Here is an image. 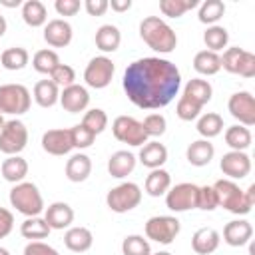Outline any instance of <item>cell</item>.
Masks as SVG:
<instances>
[{"label":"cell","instance_id":"obj_1","mask_svg":"<svg viewBox=\"0 0 255 255\" xmlns=\"http://www.w3.org/2000/svg\"><path fill=\"white\" fill-rule=\"evenodd\" d=\"M122 86L133 106L141 110H157L177 96L181 74L173 62L149 56L131 62L126 68Z\"/></svg>","mask_w":255,"mask_h":255},{"label":"cell","instance_id":"obj_2","mask_svg":"<svg viewBox=\"0 0 255 255\" xmlns=\"http://www.w3.org/2000/svg\"><path fill=\"white\" fill-rule=\"evenodd\" d=\"M211 187H213L215 197H217V207H223L229 213L247 215L255 203V183H251L243 191L231 179H217Z\"/></svg>","mask_w":255,"mask_h":255},{"label":"cell","instance_id":"obj_3","mask_svg":"<svg viewBox=\"0 0 255 255\" xmlns=\"http://www.w3.org/2000/svg\"><path fill=\"white\" fill-rule=\"evenodd\" d=\"M139 36L141 40L159 54H169L177 46V36L173 28L163 22L159 16H147L139 22Z\"/></svg>","mask_w":255,"mask_h":255},{"label":"cell","instance_id":"obj_4","mask_svg":"<svg viewBox=\"0 0 255 255\" xmlns=\"http://www.w3.org/2000/svg\"><path fill=\"white\" fill-rule=\"evenodd\" d=\"M10 203L26 217H38L44 209V199L32 181H20L10 189Z\"/></svg>","mask_w":255,"mask_h":255},{"label":"cell","instance_id":"obj_5","mask_svg":"<svg viewBox=\"0 0 255 255\" xmlns=\"http://www.w3.org/2000/svg\"><path fill=\"white\" fill-rule=\"evenodd\" d=\"M32 98L30 90L22 84H4L0 86V114L20 116L30 110Z\"/></svg>","mask_w":255,"mask_h":255},{"label":"cell","instance_id":"obj_6","mask_svg":"<svg viewBox=\"0 0 255 255\" xmlns=\"http://www.w3.org/2000/svg\"><path fill=\"white\" fill-rule=\"evenodd\" d=\"M141 201V189L133 181H124L116 187H112L106 195V203L114 213H126L137 207Z\"/></svg>","mask_w":255,"mask_h":255},{"label":"cell","instance_id":"obj_7","mask_svg":"<svg viewBox=\"0 0 255 255\" xmlns=\"http://www.w3.org/2000/svg\"><path fill=\"white\" fill-rule=\"evenodd\" d=\"M112 131H114V137L118 141L133 145V147H139V145L147 143V139H149L141 122H137L131 116H118L112 124Z\"/></svg>","mask_w":255,"mask_h":255},{"label":"cell","instance_id":"obj_8","mask_svg":"<svg viewBox=\"0 0 255 255\" xmlns=\"http://www.w3.org/2000/svg\"><path fill=\"white\" fill-rule=\"evenodd\" d=\"M179 229L181 225L177 217L171 215H155L145 221V237L161 245H169L179 235Z\"/></svg>","mask_w":255,"mask_h":255},{"label":"cell","instance_id":"obj_9","mask_svg":"<svg viewBox=\"0 0 255 255\" xmlns=\"http://www.w3.org/2000/svg\"><path fill=\"white\" fill-rule=\"evenodd\" d=\"M28 143V129L20 120H8L0 129V151L6 155H18Z\"/></svg>","mask_w":255,"mask_h":255},{"label":"cell","instance_id":"obj_10","mask_svg":"<svg viewBox=\"0 0 255 255\" xmlns=\"http://www.w3.org/2000/svg\"><path fill=\"white\" fill-rule=\"evenodd\" d=\"M114 72H116V66L114 62L108 58V56H96L90 60V64L86 66L84 70V80L90 88H96V90H102L106 86H110L112 78H114Z\"/></svg>","mask_w":255,"mask_h":255},{"label":"cell","instance_id":"obj_11","mask_svg":"<svg viewBox=\"0 0 255 255\" xmlns=\"http://www.w3.org/2000/svg\"><path fill=\"white\" fill-rule=\"evenodd\" d=\"M197 191H199V187L195 183H177V185L169 187L165 193L167 209H171L175 213L195 209L197 207Z\"/></svg>","mask_w":255,"mask_h":255},{"label":"cell","instance_id":"obj_12","mask_svg":"<svg viewBox=\"0 0 255 255\" xmlns=\"http://www.w3.org/2000/svg\"><path fill=\"white\" fill-rule=\"evenodd\" d=\"M227 110L235 120H239L241 126L247 128L255 124V98L251 96V92L233 94L227 102Z\"/></svg>","mask_w":255,"mask_h":255},{"label":"cell","instance_id":"obj_13","mask_svg":"<svg viewBox=\"0 0 255 255\" xmlns=\"http://www.w3.org/2000/svg\"><path fill=\"white\" fill-rule=\"evenodd\" d=\"M219 167L229 179H243L251 171V157L245 151H227L223 153Z\"/></svg>","mask_w":255,"mask_h":255},{"label":"cell","instance_id":"obj_14","mask_svg":"<svg viewBox=\"0 0 255 255\" xmlns=\"http://www.w3.org/2000/svg\"><path fill=\"white\" fill-rule=\"evenodd\" d=\"M72 135L70 129L60 128V129H48L42 135V149L50 155H66L72 151Z\"/></svg>","mask_w":255,"mask_h":255},{"label":"cell","instance_id":"obj_15","mask_svg":"<svg viewBox=\"0 0 255 255\" xmlns=\"http://www.w3.org/2000/svg\"><path fill=\"white\" fill-rule=\"evenodd\" d=\"M60 104L66 112L70 114H78V112H84L90 104V94L84 86L80 84H72L68 88H64L60 92Z\"/></svg>","mask_w":255,"mask_h":255},{"label":"cell","instance_id":"obj_16","mask_svg":"<svg viewBox=\"0 0 255 255\" xmlns=\"http://www.w3.org/2000/svg\"><path fill=\"white\" fill-rule=\"evenodd\" d=\"M253 237V227L245 219H233L223 227V241L231 247L247 245Z\"/></svg>","mask_w":255,"mask_h":255},{"label":"cell","instance_id":"obj_17","mask_svg":"<svg viewBox=\"0 0 255 255\" xmlns=\"http://www.w3.org/2000/svg\"><path fill=\"white\" fill-rule=\"evenodd\" d=\"M72 26L62 20V18H56V20H50L44 28V40L52 46V48H64L72 42Z\"/></svg>","mask_w":255,"mask_h":255},{"label":"cell","instance_id":"obj_18","mask_svg":"<svg viewBox=\"0 0 255 255\" xmlns=\"http://www.w3.org/2000/svg\"><path fill=\"white\" fill-rule=\"evenodd\" d=\"M44 219L50 225V229H66L74 221V209L64 201H56L46 207Z\"/></svg>","mask_w":255,"mask_h":255},{"label":"cell","instance_id":"obj_19","mask_svg":"<svg viewBox=\"0 0 255 255\" xmlns=\"http://www.w3.org/2000/svg\"><path fill=\"white\" fill-rule=\"evenodd\" d=\"M137 159L141 161V165L149 169H159L167 161V147L159 141H147L141 145Z\"/></svg>","mask_w":255,"mask_h":255},{"label":"cell","instance_id":"obj_20","mask_svg":"<svg viewBox=\"0 0 255 255\" xmlns=\"http://www.w3.org/2000/svg\"><path fill=\"white\" fill-rule=\"evenodd\" d=\"M221 235L213 227H201L191 237V247L197 255H209L219 247Z\"/></svg>","mask_w":255,"mask_h":255},{"label":"cell","instance_id":"obj_21","mask_svg":"<svg viewBox=\"0 0 255 255\" xmlns=\"http://www.w3.org/2000/svg\"><path fill=\"white\" fill-rule=\"evenodd\" d=\"M135 161L137 159H135L133 153H129L128 149H120V151H116V153L110 155V159H108V171H110L112 177L122 179V177L129 175L133 171Z\"/></svg>","mask_w":255,"mask_h":255},{"label":"cell","instance_id":"obj_22","mask_svg":"<svg viewBox=\"0 0 255 255\" xmlns=\"http://www.w3.org/2000/svg\"><path fill=\"white\" fill-rule=\"evenodd\" d=\"M215 155V147L209 139H197V141H191L187 145V151H185V157L191 165L195 167H203L207 165Z\"/></svg>","mask_w":255,"mask_h":255},{"label":"cell","instance_id":"obj_23","mask_svg":"<svg viewBox=\"0 0 255 255\" xmlns=\"http://www.w3.org/2000/svg\"><path fill=\"white\" fill-rule=\"evenodd\" d=\"M92 173V159L86 153H74L66 163V177L74 183L86 181Z\"/></svg>","mask_w":255,"mask_h":255},{"label":"cell","instance_id":"obj_24","mask_svg":"<svg viewBox=\"0 0 255 255\" xmlns=\"http://www.w3.org/2000/svg\"><path fill=\"white\" fill-rule=\"evenodd\" d=\"M183 96H185L187 100H191L193 104H197V106L203 108V106L211 100V96H213V88H211V84H209L207 80L193 78V80H189V82L185 84V88H183Z\"/></svg>","mask_w":255,"mask_h":255},{"label":"cell","instance_id":"obj_25","mask_svg":"<svg viewBox=\"0 0 255 255\" xmlns=\"http://www.w3.org/2000/svg\"><path fill=\"white\" fill-rule=\"evenodd\" d=\"M64 243H66V247H68L70 251H74V253H84V251H88V249L92 247L94 235H92V231L86 229V227H70V229L66 231V235H64Z\"/></svg>","mask_w":255,"mask_h":255},{"label":"cell","instance_id":"obj_26","mask_svg":"<svg viewBox=\"0 0 255 255\" xmlns=\"http://www.w3.org/2000/svg\"><path fill=\"white\" fill-rule=\"evenodd\" d=\"M2 177L10 183H20L28 175V161L20 155H8L2 161Z\"/></svg>","mask_w":255,"mask_h":255},{"label":"cell","instance_id":"obj_27","mask_svg":"<svg viewBox=\"0 0 255 255\" xmlns=\"http://www.w3.org/2000/svg\"><path fill=\"white\" fill-rule=\"evenodd\" d=\"M122 42V34L118 30V26L114 24H104L98 28L96 32V46L102 52H116L120 48Z\"/></svg>","mask_w":255,"mask_h":255},{"label":"cell","instance_id":"obj_28","mask_svg":"<svg viewBox=\"0 0 255 255\" xmlns=\"http://www.w3.org/2000/svg\"><path fill=\"white\" fill-rule=\"evenodd\" d=\"M34 100L40 108H52L60 102V88L52 80H40L34 86Z\"/></svg>","mask_w":255,"mask_h":255},{"label":"cell","instance_id":"obj_29","mask_svg":"<svg viewBox=\"0 0 255 255\" xmlns=\"http://www.w3.org/2000/svg\"><path fill=\"white\" fill-rule=\"evenodd\" d=\"M171 187V175L165 169H151L149 175L145 177V193L151 197H159L163 193H167V189Z\"/></svg>","mask_w":255,"mask_h":255},{"label":"cell","instance_id":"obj_30","mask_svg":"<svg viewBox=\"0 0 255 255\" xmlns=\"http://www.w3.org/2000/svg\"><path fill=\"white\" fill-rule=\"evenodd\" d=\"M22 20L32 26V28H40L46 24L48 20V12H46V6L40 2V0H26L22 4Z\"/></svg>","mask_w":255,"mask_h":255},{"label":"cell","instance_id":"obj_31","mask_svg":"<svg viewBox=\"0 0 255 255\" xmlns=\"http://www.w3.org/2000/svg\"><path fill=\"white\" fill-rule=\"evenodd\" d=\"M225 143L231 147V151H245L251 145V131L241 124L229 126L225 129Z\"/></svg>","mask_w":255,"mask_h":255},{"label":"cell","instance_id":"obj_32","mask_svg":"<svg viewBox=\"0 0 255 255\" xmlns=\"http://www.w3.org/2000/svg\"><path fill=\"white\" fill-rule=\"evenodd\" d=\"M193 68L197 74H203V76H213L221 70V60H219V54L215 52H209V50H201L195 54L193 58Z\"/></svg>","mask_w":255,"mask_h":255},{"label":"cell","instance_id":"obj_33","mask_svg":"<svg viewBox=\"0 0 255 255\" xmlns=\"http://www.w3.org/2000/svg\"><path fill=\"white\" fill-rule=\"evenodd\" d=\"M28 60H30V56H28L26 48H22V46L6 48V50L2 52V56H0V64H2L6 70H12V72L26 68Z\"/></svg>","mask_w":255,"mask_h":255},{"label":"cell","instance_id":"obj_34","mask_svg":"<svg viewBox=\"0 0 255 255\" xmlns=\"http://www.w3.org/2000/svg\"><path fill=\"white\" fill-rule=\"evenodd\" d=\"M197 131L199 135H203V139L215 137L223 131V118L215 112H207L197 120Z\"/></svg>","mask_w":255,"mask_h":255},{"label":"cell","instance_id":"obj_35","mask_svg":"<svg viewBox=\"0 0 255 255\" xmlns=\"http://www.w3.org/2000/svg\"><path fill=\"white\" fill-rule=\"evenodd\" d=\"M50 225L46 223L44 217H28L22 225H20V233L26 239H46L50 235Z\"/></svg>","mask_w":255,"mask_h":255},{"label":"cell","instance_id":"obj_36","mask_svg":"<svg viewBox=\"0 0 255 255\" xmlns=\"http://www.w3.org/2000/svg\"><path fill=\"white\" fill-rule=\"evenodd\" d=\"M203 42H205V46H207V50L209 52H219V50H223L225 46H227V42H229V32L223 28V26H217V24H213V26H209L205 32H203Z\"/></svg>","mask_w":255,"mask_h":255},{"label":"cell","instance_id":"obj_37","mask_svg":"<svg viewBox=\"0 0 255 255\" xmlns=\"http://www.w3.org/2000/svg\"><path fill=\"white\" fill-rule=\"evenodd\" d=\"M62 62H60V58H58V54L54 52V50H38L36 54H34V58H32V66H34V70L36 72H40V74H52L58 66H60Z\"/></svg>","mask_w":255,"mask_h":255},{"label":"cell","instance_id":"obj_38","mask_svg":"<svg viewBox=\"0 0 255 255\" xmlns=\"http://www.w3.org/2000/svg\"><path fill=\"white\" fill-rule=\"evenodd\" d=\"M223 14H225V4L221 0H205V2L199 4L197 18H199L201 24H211L213 26Z\"/></svg>","mask_w":255,"mask_h":255},{"label":"cell","instance_id":"obj_39","mask_svg":"<svg viewBox=\"0 0 255 255\" xmlns=\"http://www.w3.org/2000/svg\"><path fill=\"white\" fill-rule=\"evenodd\" d=\"M199 6L197 0H161L159 2V10L163 16H169V18H179L183 16L187 10Z\"/></svg>","mask_w":255,"mask_h":255},{"label":"cell","instance_id":"obj_40","mask_svg":"<svg viewBox=\"0 0 255 255\" xmlns=\"http://www.w3.org/2000/svg\"><path fill=\"white\" fill-rule=\"evenodd\" d=\"M122 253L124 255H151V247L143 235H128L122 241Z\"/></svg>","mask_w":255,"mask_h":255},{"label":"cell","instance_id":"obj_41","mask_svg":"<svg viewBox=\"0 0 255 255\" xmlns=\"http://www.w3.org/2000/svg\"><path fill=\"white\" fill-rule=\"evenodd\" d=\"M82 126H86L90 131H94L96 135L102 133L106 128H108V116L104 110L100 108H92L84 114V120H82Z\"/></svg>","mask_w":255,"mask_h":255},{"label":"cell","instance_id":"obj_42","mask_svg":"<svg viewBox=\"0 0 255 255\" xmlns=\"http://www.w3.org/2000/svg\"><path fill=\"white\" fill-rule=\"evenodd\" d=\"M70 135H72V145L78 147V149L90 147V145L94 143V139H96V133L90 131V129H88L86 126H82V124L70 128Z\"/></svg>","mask_w":255,"mask_h":255},{"label":"cell","instance_id":"obj_43","mask_svg":"<svg viewBox=\"0 0 255 255\" xmlns=\"http://www.w3.org/2000/svg\"><path fill=\"white\" fill-rule=\"evenodd\" d=\"M141 126L145 129L147 137H159V135L165 133L167 122H165V118L161 114H149V116H145V120L141 122Z\"/></svg>","mask_w":255,"mask_h":255},{"label":"cell","instance_id":"obj_44","mask_svg":"<svg viewBox=\"0 0 255 255\" xmlns=\"http://www.w3.org/2000/svg\"><path fill=\"white\" fill-rule=\"evenodd\" d=\"M243 52H245V50H243V48H239V46L227 48V50L223 52V56H219V60H221V68H223V70H227V72H231V74H237Z\"/></svg>","mask_w":255,"mask_h":255},{"label":"cell","instance_id":"obj_45","mask_svg":"<svg viewBox=\"0 0 255 255\" xmlns=\"http://www.w3.org/2000/svg\"><path fill=\"white\" fill-rule=\"evenodd\" d=\"M199 112H201V106L193 104V102H191V100H187L185 96H181V98L177 100L175 114H177V118H179V120H183V122H191V120H195V118L199 116Z\"/></svg>","mask_w":255,"mask_h":255},{"label":"cell","instance_id":"obj_46","mask_svg":"<svg viewBox=\"0 0 255 255\" xmlns=\"http://www.w3.org/2000/svg\"><path fill=\"white\" fill-rule=\"evenodd\" d=\"M50 78H52V82L60 88H68V86H72L74 84V80H76V72H74V68L72 66H68V64H60L52 74H50Z\"/></svg>","mask_w":255,"mask_h":255},{"label":"cell","instance_id":"obj_47","mask_svg":"<svg viewBox=\"0 0 255 255\" xmlns=\"http://www.w3.org/2000/svg\"><path fill=\"white\" fill-rule=\"evenodd\" d=\"M215 207H217V197H215L213 187H211V185L199 187V191H197V209L213 211Z\"/></svg>","mask_w":255,"mask_h":255},{"label":"cell","instance_id":"obj_48","mask_svg":"<svg viewBox=\"0 0 255 255\" xmlns=\"http://www.w3.org/2000/svg\"><path fill=\"white\" fill-rule=\"evenodd\" d=\"M54 8L60 16H76L80 12L82 4H80V0H56Z\"/></svg>","mask_w":255,"mask_h":255},{"label":"cell","instance_id":"obj_49","mask_svg":"<svg viewBox=\"0 0 255 255\" xmlns=\"http://www.w3.org/2000/svg\"><path fill=\"white\" fill-rule=\"evenodd\" d=\"M237 74L243 76V78H253V76H255V54H251V52H247V50L243 52Z\"/></svg>","mask_w":255,"mask_h":255},{"label":"cell","instance_id":"obj_50","mask_svg":"<svg viewBox=\"0 0 255 255\" xmlns=\"http://www.w3.org/2000/svg\"><path fill=\"white\" fill-rule=\"evenodd\" d=\"M24 255H60L52 245L42 243V241H30L24 247Z\"/></svg>","mask_w":255,"mask_h":255},{"label":"cell","instance_id":"obj_51","mask_svg":"<svg viewBox=\"0 0 255 255\" xmlns=\"http://www.w3.org/2000/svg\"><path fill=\"white\" fill-rule=\"evenodd\" d=\"M12 229H14V215H12V211L6 209V207H0V239L8 237Z\"/></svg>","mask_w":255,"mask_h":255},{"label":"cell","instance_id":"obj_52","mask_svg":"<svg viewBox=\"0 0 255 255\" xmlns=\"http://www.w3.org/2000/svg\"><path fill=\"white\" fill-rule=\"evenodd\" d=\"M84 8H86V12L90 16H104L106 10L110 8V2L108 0H86Z\"/></svg>","mask_w":255,"mask_h":255},{"label":"cell","instance_id":"obj_53","mask_svg":"<svg viewBox=\"0 0 255 255\" xmlns=\"http://www.w3.org/2000/svg\"><path fill=\"white\" fill-rule=\"evenodd\" d=\"M112 10L116 12H128L131 8V0H112Z\"/></svg>","mask_w":255,"mask_h":255},{"label":"cell","instance_id":"obj_54","mask_svg":"<svg viewBox=\"0 0 255 255\" xmlns=\"http://www.w3.org/2000/svg\"><path fill=\"white\" fill-rule=\"evenodd\" d=\"M0 4L6 8H18V6H22V0H0Z\"/></svg>","mask_w":255,"mask_h":255},{"label":"cell","instance_id":"obj_55","mask_svg":"<svg viewBox=\"0 0 255 255\" xmlns=\"http://www.w3.org/2000/svg\"><path fill=\"white\" fill-rule=\"evenodd\" d=\"M6 28H8V24H6V18L0 14V38L4 36V32H6Z\"/></svg>","mask_w":255,"mask_h":255},{"label":"cell","instance_id":"obj_56","mask_svg":"<svg viewBox=\"0 0 255 255\" xmlns=\"http://www.w3.org/2000/svg\"><path fill=\"white\" fill-rule=\"evenodd\" d=\"M4 124H6V122H4V116H2V114H0V129H2V128H4Z\"/></svg>","mask_w":255,"mask_h":255},{"label":"cell","instance_id":"obj_57","mask_svg":"<svg viewBox=\"0 0 255 255\" xmlns=\"http://www.w3.org/2000/svg\"><path fill=\"white\" fill-rule=\"evenodd\" d=\"M153 255H171L169 251H157V253H153Z\"/></svg>","mask_w":255,"mask_h":255},{"label":"cell","instance_id":"obj_58","mask_svg":"<svg viewBox=\"0 0 255 255\" xmlns=\"http://www.w3.org/2000/svg\"><path fill=\"white\" fill-rule=\"evenodd\" d=\"M0 255H10V253H8V249H4V247H0Z\"/></svg>","mask_w":255,"mask_h":255}]
</instances>
